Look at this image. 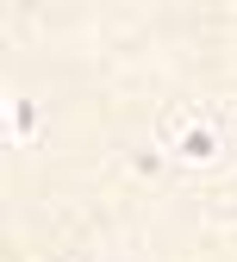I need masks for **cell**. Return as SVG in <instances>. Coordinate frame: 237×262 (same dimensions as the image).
Wrapping results in <instances>:
<instances>
[{
  "instance_id": "cell-1",
  "label": "cell",
  "mask_w": 237,
  "mask_h": 262,
  "mask_svg": "<svg viewBox=\"0 0 237 262\" xmlns=\"http://www.w3.org/2000/svg\"><path fill=\"white\" fill-rule=\"evenodd\" d=\"M212 156H219V131L212 125H193L187 138L175 144V162H212Z\"/></svg>"
},
{
  "instance_id": "cell-2",
  "label": "cell",
  "mask_w": 237,
  "mask_h": 262,
  "mask_svg": "<svg viewBox=\"0 0 237 262\" xmlns=\"http://www.w3.org/2000/svg\"><path fill=\"white\" fill-rule=\"evenodd\" d=\"M31 125H38V106H31V100H13V138H31Z\"/></svg>"
}]
</instances>
